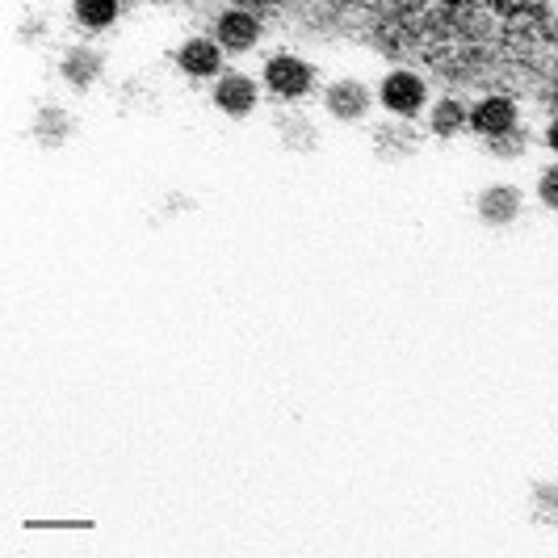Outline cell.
Returning a JSON list of instances; mask_svg holds the SVG:
<instances>
[{
    "label": "cell",
    "instance_id": "12",
    "mask_svg": "<svg viewBox=\"0 0 558 558\" xmlns=\"http://www.w3.org/2000/svg\"><path fill=\"white\" fill-rule=\"evenodd\" d=\"M76 126H72V113L56 110V106H47V110H38V118H34V140L47 143V147H56V143H63L68 135H72Z\"/></svg>",
    "mask_w": 558,
    "mask_h": 558
},
{
    "label": "cell",
    "instance_id": "4",
    "mask_svg": "<svg viewBox=\"0 0 558 558\" xmlns=\"http://www.w3.org/2000/svg\"><path fill=\"white\" fill-rule=\"evenodd\" d=\"M517 101L512 97H483L471 106V131L483 135V140H496V135H508L517 131Z\"/></svg>",
    "mask_w": 558,
    "mask_h": 558
},
{
    "label": "cell",
    "instance_id": "2",
    "mask_svg": "<svg viewBox=\"0 0 558 558\" xmlns=\"http://www.w3.org/2000/svg\"><path fill=\"white\" fill-rule=\"evenodd\" d=\"M215 38H219V47L231 51V56L252 51V47H256V38H260V17L252 13L248 4H240V9H223V13H219V22H215Z\"/></svg>",
    "mask_w": 558,
    "mask_h": 558
},
{
    "label": "cell",
    "instance_id": "11",
    "mask_svg": "<svg viewBox=\"0 0 558 558\" xmlns=\"http://www.w3.org/2000/svg\"><path fill=\"white\" fill-rule=\"evenodd\" d=\"M428 126H433V135H437V140H453L458 131H466V126H471V110H466L462 101L446 97V101H437V106H433Z\"/></svg>",
    "mask_w": 558,
    "mask_h": 558
},
{
    "label": "cell",
    "instance_id": "13",
    "mask_svg": "<svg viewBox=\"0 0 558 558\" xmlns=\"http://www.w3.org/2000/svg\"><path fill=\"white\" fill-rule=\"evenodd\" d=\"M118 0H76L72 4V13H76V22L84 29H110L118 22Z\"/></svg>",
    "mask_w": 558,
    "mask_h": 558
},
{
    "label": "cell",
    "instance_id": "7",
    "mask_svg": "<svg viewBox=\"0 0 558 558\" xmlns=\"http://www.w3.org/2000/svg\"><path fill=\"white\" fill-rule=\"evenodd\" d=\"M521 215V190L517 185H487L478 194V219L487 227H508Z\"/></svg>",
    "mask_w": 558,
    "mask_h": 558
},
{
    "label": "cell",
    "instance_id": "16",
    "mask_svg": "<svg viewBox=\"0 0 558 558\" xmlns=\"http://www.w3.org/2000/svg\"><path fill=\"white\" fill-rule=\"evenodd\" d=\"M546 143H550V151L558 156V118L550 122V131H546Z\"/></svg>",
    "mask_w": 558,
    "mask_h": 558
},
{
    "label": "cell",
    "instance_id": "9",
    "mask_svg": "<svg viewBox=\"0 0 558 558\" xmlns=\"http://www.w3.org/2000/svg\"><path fill=\"white\" fill-rule=\"evenodd\" d=\"M416 131L408 126V122H383L378 131H374V151L383 156V160H408V156H416Z\"/></svg>",
    "mask_w": 558,
    "mask_h": 558
},
{
    "label": "cell",
    "instance_id": "14",
    "mask_svg": "<svg viewBox=\"0 0 558 558\" xmlns=\"http://www.w3.org/2000/svg\"><path fill=\"white\" fill-rule=\"evenodd\" d=\"M487 151H492L496 160H517V156L525 151V131L517 126V131H508V135H496V140H487Z\"/></svg>",
    "mask_w": 558,
    "mask_h": 558
},
{
    "label": "cell",
    "instance_id": "15",
    "mask_svg": "<svg viewBox=\"0 0 558 558\" xmlns=\"http://www.w3.org/2000/svg\"><path fill=\"white\" fill-rule=\"evenodd\" d=\"M537 197H542V202L558 215V165L542 172V181H537Z\"/></svg>",
    "mask_w": 558,
    "mask_h": 558
},
{
    "label": "cell",
    "instance_id": "17",
    "mask_svg": "<svg viewBox=\"0 0 558 558\" xmlns=\"http://www.w3.org/2000/svg\"><path fill=\"white\" fill-rule=\"evenodd\" d=\"M248 9H269V4H278V0H244Z\"/></svg>",
    "mask_w": 558,
    "mask_h": 558
},
{
    "label": "cell",
    "instance_id": "10",
    "mask_svg": "<svg viewBox=\"0 0 558 558\" xmlns=\"http://www.w3.org/2000/svg\"><path fill=\"white\" fill-rule=\"evenodd\" d=\"M59 72H63V81L72 84V88H93V81L106 72V59L97 56V51H68V59L59 63Z\"/></svg>",
    "mask_w": 558,
    "mask_h": 558
},
{
    "label": "cell",
    "instance_id": "1",
    "mask_svg": "<svg viewBox=\"0 0 558 558\" xmlns=\"http://www.w3.org/2000/svg\"><path fill=\"white\" fill-rule=\"evenodd\" d=\"M265 84L281 101H299L315 88V68L299 56H274L265 63Z\"/></svg>",
    "mask_w": 558,
    "mask_h": 558
},
{
    "label": "cell",
    "instance_id": "3",
    "mask_svg": "<svg viewBox=\"0 0 558 558\" xmlns=\"http://www.w3.org/2000/svg\"><path fill=\"white\" fill-rule=\"evenodd\" d=\"M378 97H383V106L395 113V118H412V113L424 110V97H428V88L420 81L416 72H391L383 88H378Z\"/></svg>",
    "mask_w": 558,
    "mask_h": 558
},
{
    "label": "cell",
    "instance_id": "6",
    "mask_svg": "<svg viewBox=\"0 0 558 558\" xmlns=\"http://www.w3.org/2000/svg\"><path fill=\"white\" fill-rule=\"evenodd\" d=\"M324 106L336 122H362L369 113V88L362 81H336L324 97Z\"/></svg>",
    "mask_w": 558,
    "mask_h": 558
},
{
    "label": "cell",
    "instance_id": "8",
    "mask_svg": "<svg viewBox=\"0 0 558 558\" xmlns=\"http://www.w3.org/2000/svg\"><path fill=\"white\" fill-rule=\"evenodd\" d=\"M215 106L227 113V118H248L256 110V84L240 72L231 76H219V88H215Z\"/></svg>",
    "mask_w": 558,
    "mask_h": 558
},
{
    "label": "cell",
    "instance_id": "5",
    "mask_svg": "<svg viewBox=\"0 0 558 558\" xmlns=\"http://www.w3.org/2000/svg\"><path fill=\"white\" fill-rule=\"evenodd\" d=\"M177 68L194 81H206V76H219L223 68V47L219 38H190L181 51H177Z\"/></svg>",
    "mask_w": 558,
    "mask_h": 558
}]
</instances>
